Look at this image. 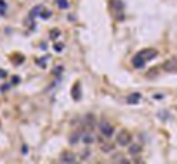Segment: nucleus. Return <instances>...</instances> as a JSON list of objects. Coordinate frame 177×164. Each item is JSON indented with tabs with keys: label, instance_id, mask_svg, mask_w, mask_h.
Listing matches in <instances>:
<instances>
[{
	"label": "nucleus",
	"instance_id": "obj_13",
	"mask_svg": "<svg viewBox=\"0 0 177 164\" xmlns=\"http://www.w3.org/2000/svg\"><path fill=\"white\" fill-rule=\"evenodd\" d=\"M42 11H43V7H42V5L33 7V9H31V12H30V19H31V17H35V16H38V14L42 12Z\"/></svg>",
	"mask_w": 177,
	"mask_h": 164
},
{
	"label": "nucleus",
	"instance_id": "obj_5",
	"mask_svg": "<svg viewBox=\"0 0 177 164\" xmlns=\"http://www.w3.org/2000/svg\"><path fill=\"white\" fill-rule=\"evenodd\" d=\"M61 161H63V164H71V162H75V161H78V159H77V156H75L73 152L66 150V152L61 154Z\"/></svg>",
	"mask_w": 177,
	"mask_h": 164
},
{
	"label": "nucleus",
	"instance_id": "obj_9",
	"mask_svg": "<svg viewBox=\"0 0 177 164\" xmlns=\"http://www.w3.org/2000/svg\"><path fill=\"white\" fill-rule=\"evenodd\" d=\"M141 99H142L141 93H130L125 100H127V104H139L141 102Z\"/></svg>",
	"mask_w": 177,
	"mask_h": 164
},
{
	"label": "nucleus",
	"instance_id": "obj_7",
	"mask_svg": "<svg viewBox=\"0 0 177 164\" xmlns=\"http://www.w3.org/2000/svg\"><path fill=\"white\" fill-rule=\"evenodd\" d=\"M132 64H134V68L142 69L144 66H146V59H144V57H142L141 54H137V55L134 57V59H132Z\"/></svg>",
	"mask_w": 177,
	"mask_h": 164
},
{
	"label": "nucleus",
	"instance_id": "obj_2",
	"mask_svg": "<svg viewBox=\"0 0 177 164\" xmlns=\"http://www.w3.org/2000/svg\"><path fill=\"white\" fill-rule=\"evenodd\" d=\"M97 128H99V135H103L108 142H109L111 138H115V126L109 123V121H104V119H103V121H99Z\"/></svg>",
	"mask_w": 177,
	"mask_h": 164
},
{
	"label": "nucleus",
	"instance_id": "obj_14",
	"mask_svg": "<svg viewBox=\"0 0 177 164\" xmlns=\"http://www.w3.org/2000/svg\"><path fill=\"white\" fill-rule=\"evenodd\" d=\"M56 5L59 9H70V2L68 0H56Z\"/></svg>",
	"mask_w": 177,
	"mask_h": 164
},
{
	"label": "nucleus",
	"instance_id": "obj_8",
	"mask_svg": "<svg viewBox=\"0 0 177 164\" xmlns=\"http://www.w3.org/2000/svg\"><path fill=\"white\" fill-rule=\"evenodd\" d=\"M139 54L146 59V62L148 61H151V59H155L156 57V50H153V48H144V50H141Z\"/></svg>",
	"mask_w": 177,
	"mask_h": 164
},
{
	"label": "nucleus",
	"instance_id": "obj_21",
	"mask_svg": "<svg viewBox=\"0 0 177 164\" xmlns=\"http://www.w3.org/2000/svg\"><path fill=\"white\" fill-rule=\"evenodd\" d=\"M0 78H5V71H0Z\"/></svg>",
	"mask_w": 177,
	"mask_h": 164
},
{
	"label": "nucleus",
	"instance_id": "obj_12",
	"mask_svg": "<svg viewBox=\"0 0 177 164\" xmlns=\"http://www.w3.org/2000/svg\"><path fill=\"white\" fill-rule=\"evenodd\" d=\"M90 157H92V150H90V149H85V150L80 154V161H82V162L87 161V159H90Z\"/></svg>",
	"mask_w": 177,
	"mask_h": 164
},
{
	"label": "nucleus",
	"instance_id": "obj_10",
	"mask_svg": "<svg viewBox=\"0 0 177 164\" xmlns=\"http://www.w3.org/2000/svg\"><path fill=\"white\" fill-rule=\"evenodd\" d=\"M115 147H116V144H103L101 145V152L103 154H113Z\"/></svg>",
	"mask_w": 177,
	"mask_h": 164
},
{
	"label": "nucleus",
	"instance_id": "obj_18",
	"mask_svg": "<svg viewBox=\"0 0 177 164\" xmlns=\"http://www.w3.org/2000/svg\"><path fill=\"white\" fill-rule=\"evenodd\" d=\"M118 164H132V162H130L128 159H123V157H122V159H118Z\"/></svg>",
	"mask_w": 177,
	"mask_h": 164
},
{
	"label": "nucleus",
	"instance_id": "obj_20",
	"mask_svg": "<svg viewBox=\"0 0 177 164\" xmlns=\"http://www.w3.org/2000/svg\"><path fill=\"white\" fill-rule=\"evenodd\" d=\"M54 48H56L57 52H61V50H63V45H61V43H57V45H54Z\"/></svg>",
	"mask_w": 177,
	"mask_h": 164
},
{
	"label": "nucleus",
	"instance_id": "obj_16",
	"mask_svg": "<svg viewBox=\"0 0 177 164\" xmlns=\"http://www.w3.org/2000/svg\"><path fill=\"white\" fill-rule=\"evenodd\" d=\"M153 99H155V100H163V99H165V95H163V93H155V95H153Z\"/></svg>",
	"mask_w": 177,
	"mask_h": 164
},
{
	"label": "nucleus",
	"instance_id": "obj_17",
	"mask_svg": "<svg viewBox=\"0 0 177 164\" xmlns=\"http://www.w3.org/2000/svg\"><path fill=\"white\" fill-rule=\"evenodd\" d=\"M59 29H52V31H50V36H52V38H57V36H59Z\"/></svg>",
	"mask_w": 177,
	"mask_h": 164
},
{
	"label": "nucleus",
	"instance_id": "obj_19",
	"mask_svg": "<svg viewBox=\"0 0 177 164\" xmlns=\"http://www.w3.org/2000/svg\"><path fill=\"white\" fill-rule=\"evenodd\" d=\"M42 17H43V19L50 17V12H49V11H43V12H42Z\"/></svg>",
	"mask_w": 177,
	"mask_h": 164
},
{
	"label": "nucleus",
	"instance_id": "obj_4",
	"mask_svg": "<svg viewBox=\"0 0 177 164\" xmlns=\"http://www.w3.org/2000/svg\"><path fill=\"white\" fill-rule=\"evenodd\" d=\"M109 5H111V11L115 14L122 16V12H123V2L122 0H109Z\"/></svg>",
	"mask_w": 177,
	"mask_h": 164
},
{
	"label": "nucleus",
	"instance_id": "obj_22",
	"mask_svg": "<svg viewBox=\"0 0 177 164\" xmlns=\"http://www.w3.org/2000/svg\"><path fill=\"white\" fill-rule=\"evenodd\" d=\"M71 164H82V161H75V162H71Z\"/></svg>",
	"mask_w": 177,
	"mask_h": 164
},
{
	"label": "nucleus",
	"instance_id": "obj_6",
	"mask_svg": "<svg viewBox=\"0 0 177 164\" xmlns=\"http://www.w3.org/2000/svg\"><path fill=\"white\" fill-rule=\"evenodd\" d=\"M162 68L165 69V71H175L177 69V57H172L169 61H165Z\"/></svg>",
	"mask_w": 177,
	"mask_h": 164
},
{
	"label": "nucleus",
	"instance_id": "obj_11",
	"mask_svg": "<svg viewBox=\"0 0 177 164\" xmlns=\"http://www.w3.org/2000/svg\"><path fill=\"white\" fill-rule=\"evenodd\" d=\"M141 152H142V147L137 145V144H132L130 147H128V154H130V156H139Z\"/></svg>",
	"mask_w": 177,
	"mask_h": 164
},
{
	"label": "nucleus",
	"instance_id": "obj_15",
	"mask_svg": "<svg viewBox=\"0 0 177 164\" xmlns=\"http://www.w3.org/2000/svg\"><path fill=\"white\" fill-rule=\"evenodd\" d=\"M78 88H80V85H75V87H73V99H75V100H78V99H80V95H78Z\"/></svg>",
	"mask_w": 177,
	"mask_h": 164
},
{
	"label": "nucleus",
	"instance_id": "obj_1",
	"mask_svg": "<svg viewBox=\"0 0 177 164\" xmlns=\"http://www.w3.org/2000/svg\"><path fill=\"white\" fill-rule=\"evenodd\" d=\"M132 140H134V137H132L127 130H122V131L116 133L115 144H116V147H130V145H132Z\"/></svg>",
	"mask_w": 177,
	"mask_h": 164
},
{
	"label": "nucleus",
	"instance_id": "obj_3",
	"mask_svg": "<svg viewBox=\"0 0 177 164\" xmlns=\"http://www.w3.org/2000/svg\"><path fill=\"white\" fill-rule=\"evenodd\" d=\"M96 140H97V137L94 135L92 131H87V130H84V133H82V144L89 147V145L96 144Z\"/></svg>",
	"mask_w": 177,
	"mask_h": 164
}]
</instances>
